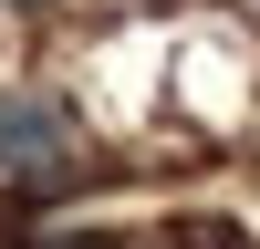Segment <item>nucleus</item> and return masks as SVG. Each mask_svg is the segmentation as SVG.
I'll use <instances>...</instances> for the list:
<instances>
[{
  "label": "nucleus",
  "mask_w": 260,
  "mask_h": 249,
  "mask_svg": "<svg viewBox=\"0 0 260 249\" xmlns=\"http://www.w3.org/2000/svg\"><path fill=\"white\" fill-rule=\"evenodd\" d=\"M0 177L11 187H52L73 177V104L42 83H0Z\"/></svg>",
  "instance_id": "1"
},
{
  "label": "nucleus",
  "mask_w": 260,
  "mask_h": 249,
  "mask_svg": "<svg viewBox=\"0 0 260 249\" xmlns=\"http://www.w3.org/2000/svg\"><path fill=\"white\" fill-rule=\"evenodd\" d=\"M31 249H115V239H94V228H62V239H31Z\"/></svg>",
  "instance_id": "2"
},
{
  "label": "nucleus",
  "mask_w": 260,
  "mask_h": 249,
  "mask_svg": "<svg viewBox=\"0 0 260 249\" xmlns=\"http://www.w3.org/2000/svg\"><path fill=\"white\" fill-rule=\"evenodd\" d=\"M0 11H52V0H0Z\"/></svg>",
  "instance_id": "3"
}]
</instances>
